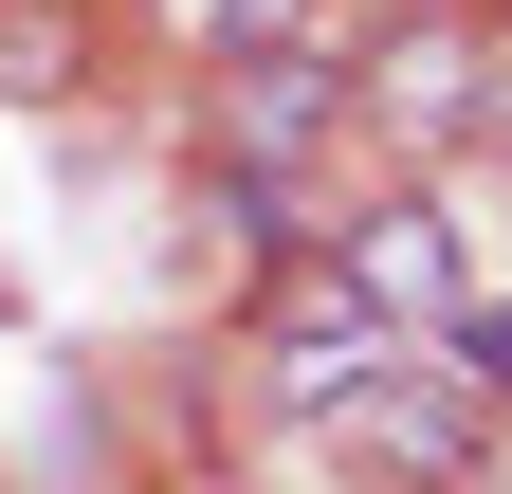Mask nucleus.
Here are the masks:
<instances>
[{
	"mask_svg": "<svg viewBox=\"0 0 512 494\" xmlns=\"http://www.w3.org/2000/svg\"><path fill=\"white\" fill-rule=\"evenodd\" d=\"M421 19H458V0H421Z\"/></svg>",
	"mask_w": 512,
	"mask_h": 494,
	"instance_id": "obj_7",
	"label": "nucleus"
},
{
	"mask_svg": "<svg viewBox=\"0 0 512 494\" xmlns=\"http://www.w3.org/2000/svg\"><path fill=\"white\" fill-rule=\"evenodd\" d=\"M330 275H348V312L403 330V348H439V330L476 312V238H458V202H366Z\"/></svg>",
	"mask_w": 512,
	"mask_h": 494,
	"instance_id": "obj_3",
	"label": "nucleus"
},
{
	"mask_svg": "<svg viewBox=\"0 0 512 494\" xmlns=\"http://www.w3.org/2000/svg\"><path fill=\"white\" fill-rule=\"evenodd\" d=\"M348 110H366V129H403L421 165H458V147L494 129V74H476V37H458V19H403V37L348 74Z\"/></svg>",
	"mask_w": 512,
	"mask_h": 494,
	"instance_id": "obj_4",
	"label": "nucleus"
},
{
	"mask_svg": "<svg viewBox=\"0 0 512 494\" xmlns=\"http://www.w3.org/2000/svg\"><path fill=\"white\" fill-rule=\"evenodd\" d=\"M202 147H220V202H238V220L311 238V165L348 147V55H220Z\"/></svg>",
	"mask_w": 512,
	"mask_h": 494,
	"instance_id": "obj_1",
	"label": "nucleus"
},
{
	"mask_svg": "<svg viewBox=\"0 0 512 494\" xmlns=\"http://www.w3.org/2000/svg\"><path fill=\"white\" fill-rule=\"evenodd\" d=\"M220 55H348V0H202Z\"/></svg>",
	"mask_w": 512,
	"mask_h": 494,
	"instance_id": "obj_5",
	"label": "nucleus"
},
{
	"mask_svg": "<svg viewBox=\"0 0 512 494\" xmlns=\"http://www.w3.org/2000/svg\"><path fill=\"white\" fill-rule=\"evenodd\" d=\"M311 421H330L348 458L421 476V494H476V476H494V403H476V385H458L439 348H403V330H384V348H366V366H348V385L311 403Z\"/></svg>",
	"mask_w": 512,
	"mask_h": 494,
	"instance_id": "obj_2",
	"label": "nucleus"
},
{
	"mask_svg": "<svg viewBox=\"0 0 512 494\" xmlns=\"http://www.w3.org/2000/svg\"><path fill=\"white\" fill-rule=\"evenodd\" d=\"M439 366H458V385H476V403H512V312H494V293H476V312H458V330H439Z\"/></svg>",
	"mask_w": 512,
	"mask_h": 494,
	"instance_id": "obj_6",
	"label": "nucleus"
}]
</instances>
